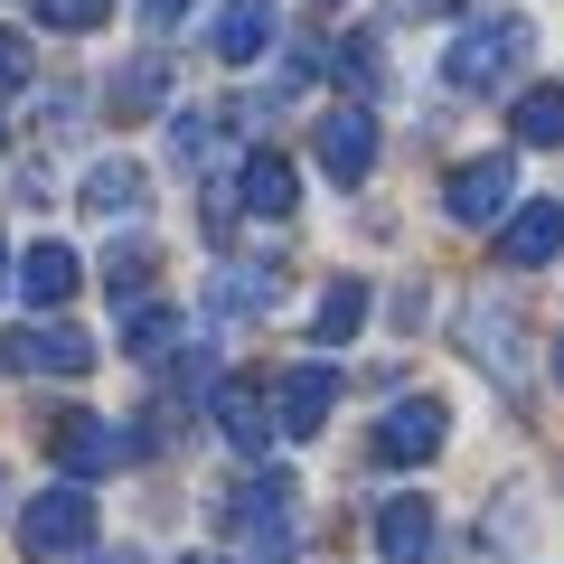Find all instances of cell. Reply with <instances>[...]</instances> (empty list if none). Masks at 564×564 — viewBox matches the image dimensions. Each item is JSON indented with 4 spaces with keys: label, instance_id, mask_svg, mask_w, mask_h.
Here are the masks:
<instances>
[{
    "label": "cell",
    "instance_id": "obj_21",
    "mask_svg": "<svg viewBox=\"0 0 564 564\" xmlns=\"http://www.w3.org/2000/svg\"><path fill=\"white\" fill-rule=\"evenodd\" d=\"M508 132L536 141V151H545V141H564V85H536V95H518V104H508Z\"/></svg>",
    "mask_w": 564,
    "mask_h": 564
},
{
    "label": "cell",
    "instance_id": "obj_11",
    "mask_svg": "<svg viewBox=\"0 0 564 564\" xmlns=\"http://www.w3.org/2000/svg\"><path fill=\"white\" fill-rule=\"evenodd\" d=\"M236 207L245 217H292V207H302V170L282 161V151H254L245 180H236Z\"/></svg>",
    "mask_w": 564,
    "mask_h": 564
},
{
    "label": "cell",
    "instance_id": "obj_2",
    "mask_svg": "<svg viewBox=\"0 0 564 564\" xmlns=\"http://www.w3.org/2000/svg\"><path fill=\"white\" fill-rule=\"evenodd\" d=\"M226 518H236V536L254 545L263 564L292 555V480H282V470H254V480L236 489V508H226Z\"/></svg>",
    "mask_w": 564,
    "mask_h": 564
},
{
    "label": "cell",
    "instance_id": "obj_14",
    "mask_svg": "<svg viewBox=\"0 0 564 564\" xmlns=\"http://www.w3.org/2000/svg\"><path fill=\"white\" fill-rule=\"evenodd\" d=\"M462 339H470V358H480L489 377H518V367H527V348H518V311H499V302H470Z\"/></svg>",
    "mask_w": 564,
    "mask_h": 564
},
{
    "label": "cell",
    "instance_id": "obj_4",
    "mask_svg": "<svg viewBox=\"0 0 564 564\" xmlns=\"http://www.w3.org/2000/svg\"><path fill=\"white\" fill-rule=\"evenodd\" d=\"M141 433H113V423H95V414H57V470H76V489L85 480H104V470H122V462H141Z\"/></svg>",
    "mask_w": 564,
    "mask_h": 564
},
{
    "label": "cell",
    "instance_id": "obj_9",
    "mask_svg": "<svg viewBox=\"0 0 564 564\" xmlns=\"http://www.w3.org/2000/svg\"><path fill=\"white\" fill-rule=\"evenodd\" d=\"M10 367H29V377H85V367H95V339H85V329H10Z\"/></svg>",
    "mask_w": 564,
    "mask_h": 564
},
{
    "label": "cell",
    "instance_id": "obj_30",
    "mask_svg": "<svg viewBox=\"0 0 564 564\" xmlns=\"http://www.w3.org/2000/svg\"><path fill=\"white\" fill-rule=\"evenodd\" d=\"M555 377H564V339H555Z\"/></svg>",
    "mask_w": 564,
    "mask_h": 564
},
{
    "label": "cell",
    "instance_id": "obj_10",
    "mask_svg": "<svg viewBox=\"0 0 564 564\" xmlns=\"http://www.w3.org/2000/svg\"><path fill=\"white\" fill-rule=\"evenodd\" d=\"M329 404H339V377H329V367H292V377H282V404H273V423L292 433V443H311V433L329 423Z\"/></svg>",
    "mask_w": 564,
    "mask_h": 564
},
{
    "label": "cell",
    "instance_id": "obj_22",
    "mask_svg": "<svg viewBox=\"0 0 564 564\" xmlns=\"http://www.w3.org/2000/svg\"><path fill=\"white\" fill-rule=\"evenodd\" d=\"M161 57H141V66H122V76H113V104H122V113H161Z\"/></svg>",
    "mask_w": 564,
    "mask_h": 564
},
{
    "label": "cell",
    "instance_id": "obj_26",
    "mask_svg": "<svg viewBox=\"0 0 564 564\" xmlns=\"http://www.w3.org/2000/svg\"><path fill=\"white\" fill-rule=\"evenodd\" d=\"M20 85H29V39L0 29V95H20Z\"/></svg>",
    "mask_w": 564,
    "mask_h": 564
},
{
    "label": "cell",
    "instance_id": "obj_28",
    "mask_svg": "<svg viewBox=\"0 0 564 564\" xmlns=\"http://www.w3.org/2000/svg\"><path fill=\"white\" fill-rule=\"evenodd\" d=\"M180 10H188V0H141V20H151V29H170Z\"/></svg>",
    "mask_w": 564,
    "mask_h": 564
},
{
    "label": "cell",
    "instance_id": "obj_8",
    "mask_svg": "<svg viewBox=\"0 0 564 564\" xmlns=\"http://www.w3.org/2000/svg\"><path fill=\"white\" fill-rule=\"evenodd\" d=\"M321 170L339 188H358L367 170H377V122H367V104H339V113L321 122Z\"/></svg>",
    "mask_w": 564,
    "mask_h": 564
},
{
    "label": "cell",
    "instance_id": "obj_5",
    "mask_svg": "<svg viewBox=\"0 0 564 564\" xmlns=\"http://www.w3.org/2000/svg\"><path fill=\"white\" fill-rule=\"evenodd\" d=\"M508 198H518V161H508V151L462 161V170L443 180V217H452V226H489V217H508Z\"/></svg>",
    "mask_w": 564,
    "mask_h": 564
},
{
    "label": "cell",
    "instance_id": "obj_6",
    "mask_svg": "<svg viewBox=\"0 0 564 564\" xmlns=\"http://www.w3.org/2000/svg\"><path fill=\"white\" fill-rule=\"evenodd\" d=\"M443 433H452V414L433 395H404L395 414L377 423V433H367V452H377L386 470H404V462H433V452H443Z\"/></svg>",
    "mask_w": 564,
    "mask_h": 564
},
{
    "label": "cell",
    "instance_id": "obj_29",
    "mask_svg": "<svg viewBox=\"0 0 564 564\" xmlns=\"http://www.w3.org/2000/svg\"><path fill=\"white\" fill-rule=\"evenodd\" d=\"M0 292H10V245H0Z\"/></svg>",
    "mask_w": 564,
    "mask_h": 564
},
{
    "label": "cell",
    "instance_id": "obj_27",
    "mask_svg": "<svg viewBox=\"0 0 564 564\" xmlns=\"http://www.w3.org/2000/svg\"><path fill=\"white\" fill-rule=\"evenodd\" d=\"M339 76L348 85H377V39H339Z\"/></svg>",
    "mask_w": 564,
    "mask_h": 564
},
{
    "label": "cell",
    "instance_id": "obj_32",
    "mask_svg": "<svg viewBox=\"0 0 564 564\" xmlns=\"http://www.w3.org/2000/svg\"><path fill=\"white\" fill-rule=\"evenodd\" d=\"M180 564H217V555H180Z\"/></svg>",
    "mask_w": 564,
    "mask_h": 564
},
{
    "label": "cell",
    "instance_id": "obj_1",
    "mask_svg": "<svg viewBox=\"0 0 564 564\" xmlns=\"http://www.w3.org/2000/svg\"><path fill=\"white\" fill-rule=\"evenodd\" d=\"M527 47H536L527 20H480V29H462V39L443 47V85L452 95H489V85H508L527 66Z\"/></svg>",
    "mask_w": 564,
    "mask_h": 564
},
{
    "label": "cell",
    "instance_id": "obj_20",
    "mask_svg": "<svg viewBox=\"0 0 564 564\" xmlns=\"http://www.w3.org/2000/svg\"><path fill=\"white\" fill-rule=\"evenodd\" d=\"M122 348H132L141 367H161L170 348H180V311H161V302H132V311H122Z\"/></svg>",
    "mask_w": 564,
    "mask_h": 564
},
{
    "label": "cell",
    "instance_id": "obj_18",
    "mask_svg": "<svg viewBox=\"0 0 564 564\" xmlns=\"http://www.w3.org/2000/svg\"><path fill=\"white\" fill-rule=\"evenodd\" d=\"M358 329H367V282H358V273H339V282L321 292V311H311V339L339 348V339H358Z\"/></svg>",
    "mask_w": 564,
    "mask_h": 564
},
{
    "label": "cell",
    "instance_id": "obj_16",
    "mask_svg": "<svg viewBox=\"0 0 564 564\" xmlns=\"http://www.w3.org/2000/svg\"><path fill=\"white\" fill-rule=\"evenodd\" d=\"M217 423H226V443H236V452H263V443H273V404H263V386H245V377L217 386Z\"/></svg>",
    "mask_w": 564,
    "mask_h": 564
},
{
    "label": "cell",
    "instance_id": "obj_23",
    "mask_svg": "<svg viewBox=\"0 0 564 564\" xmlns=\"http://www.w3.org/2000/svg\"><path fill=\"white\" fill-rule=\"evenodd\" d=\"M104 282H113V302L132 311L141 292H151V245H113V263H104Z\"/></svg>",
    "mask_w": 564,
    "mask_h": 564
},
{
    "label": "cell",
    "instance_id": "obj_24",
    "mask_svg": "<svg viewBox=\"0 0 564 564\" xmlns=\"http://www.w3.org/2000/svg\"><path fill=\"white\" fill-rule=\"evenodd\" d=\"M104 10H113V0H39V29H66V39H85V29H104Z\"/></svg>",
    "mask_w": 564,
    "mask_h": 564
},
{
    "label": "cell",
    "instance_id": "obj_13",
    "mask_svg": "<svg viewBox=\"0 0 564 564\" xmlns=\"http://www.w3.org/2000/svg\"><path fill=\"white\" fill-rule=\"evenodd\" d=\"M76 282H85L76 245H57V236H47V245H29V263H20V292H29L39 311H66V302H76Z\"/></svg>",
    "mask_w": 564,
    "mask_h": 564
},
{
    "label": "cell",
    "instance_id": "obj_19",
    "mask_svg": "<svg viewBox=\"0 0 564 564\" xmlns=\"http://www.w3.org/2000/svg\"><path fill=\"white\" fill-rule=\"evenodd\" d=\"M141 198H151V180H141L132 161H95L85 170V207H95V217H141Z\"/></svg>",
    "mask_w": 564,
    "mask_h": 564
},
{
    "label": "cell",
    "instance_id": "obj_3",
    "mask_svg": "<svg viewBox=\"0 0 564 564\" xmlns=\"http://www.w3.org/2000/svg\"><path fill=\"white\" fill-rule=\"evenodd\" d=\"M20 545L29 555H85V545H95V499H85L76 480L47 489V499H29L20 508Z\"/></svg>",
    "mask_w": 564,
    "mask_h": 564
},
{
    "label": "cell",
    "instance_id": "obj_7",
    "mask_svg": "<svg viewBox=\"0 0 564 564\" xmlns=\"http://www.w3.org/2000/svg\"><path fill=\"white\" fill-rule=\"evenodd\" d=\"M433 545H443L433 499H423V489H395V499L377 508V555L386 564H433Z\"/></svg>",
    "mask_w": 564,
    "mask_h": 564
},
{
    "label": "cell",
    "instance_id": "obj_25",
    "mask_svg": "<svg viewBox=\"0 0 564 564\" xmlns=\"http://www.w3.org/2000/svg\"><path fill=\"white\" fill-rule=\"evenodd\" d=\"M170 151H180V161H207V151H217V122H207V113H180V122H170Z\"/></svg>",
    "mask_w": 564,
    "mask_h": 564
},
{
    "label": "cell",
    "instance_id": "obj_12",
    "mask_svg": "<svg viewBox=\"0 0 564 564\" xmlns=\"http://www.w3.org/2000/svg\"><path fill=\"white\" fill-rule=\"evenodd\" d=\"M207 47H217L226 66H254L263 47H273V0H226L217 29H207Z\"/></svg>",
    "mask_w": 564,
    "mask_h": 564
},
{
    "label": "cell",
    "instance_id": "obj_15",
    "mask_svg": "<svg viewBox=\"0 0 564 564\" xmlns=\"http://www.w3.org/2000/svg\"><path fill=\"white\" fill-rule=\"evenodd\" d=\"M508 263H527V273H536V263H555L564 254V207L555 198H536V207H518V217H508V245H499Z\"/></svg>",
    "mask_w": 564,
    "mask_h": 564
},
{
    "label": "cell",
    "instance_id": "obj_31",
    "mask_svg": "<svg viewBox=\"0 0 564 564\" xmlns=\"http://www.w3.org/2000/svg\"><path fill=\"white\" fill-rule=\"evenodd\" d=\"M95 564H132V555H95Z\"/></svg>",
    "mask_w": 564,
    "mask_h": 564
},
{
    "label": "cell",
    "instance_id": "obj_17",
    "mask_svg": "<svg viewBox=\"0 0 564 564\" xmlns=\"http://www.w3.org/2000/svg\"><path fill=\"white\" fill-rule=\"evenodd\" d=\"M273 292H282L273 263H226V273L207 282V311H217V321H236V311H263Z\"/></svg>",
    "mask_w": 564,
    "mask_h": 564
}]
</instances>
